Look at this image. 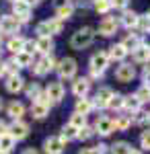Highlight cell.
Listing matches in <instances>:
<instances>
[{"label": "cell", "instance_id": "cell-1", "mask_svg": "<svg viewBox=\"0 0 150 154\" xmlns=\"http://www.w3.org/2000/svg\"><path fill=\"white\" fill-rule=\"evenodd\" d=\"M92 41H95V29L92 27H80L72 39H70V45L74 49H86L89 45H92Z\"/></svg>", "mask_w": 150, "mask_h": 154}, {"label": "cell", "instance_id": "cell-2", "mask_svg": "<svg viewBox=\"0 0 150 154\" xmlns=\"http://www.w3.org/2000/svg\"><path fill=\"white\" fill-rule=\"evenodd\" d=\"M56 72H58L60 80H72L76 78V72H78V64L74 58H62L56 64Z\"/></svg>", "mask_w": 150, "mask_h": 154}, {"label": "cell", "instance_id": "cell-3", "mask_svg": "<svg viewBox=\"0 0 150 154\" xmlns=\"http://www.w3.org/2000/svg\"><path fill=\"white\" fill-rule=\"evenodd\" d=\"M56 64H58V60H56V56L54 54H47V56H41V58L37 60V62H33V66H31V72H33L35 76H45V74H49L52 70H56Z\"/></svg>", "mask_w": 150, "mask_h": 154}, {"label": "cell", "instance_id": "cell-4", "mask_svg": "<svg viewBox=\"0 0 150 154\" xmlns=\"http://www.w3.org/2000/svg\"><path fill=\"white\" fill-rule=\"evenodd\" d=\"M21 27H23V25L19 23L12 14H2V17H0V33H2V35H8V37L19 35V33H21Z\"/></svg>", "mask_w": 150, "mask_h": 154}, {"label": "cell", "instance_id": "cell-5", "mask_svg": "<svg viewBox=\"0 0 150 154\" xmlns=\"http://www.w3.org/2000/svg\"><path fill=\"white\" fill-rule=\"evenodd\" d=\"M11 4H12V12H11V14L21 25H25V23L31 21V12H33V11H31V6H27L23 0H14V2H11Z\"/></svg>", "mask_w": 150, "mask_h": 154}, {"label": "cell", "instance_id": "cell-6", "mask_svg": "<svg viewBox=\"0 0 150 154\" xmlns=\"http://www.w3.org/2000/svg\"><path fill=\"white\" fill-rule=\"evenodd\" d=\"M115 78L119 82H132L136 78V66H132L130 62H119V66L115 68Z\"/></svg>", "mask_w": 150, "mask_h": 154}, {"label": "cell", "instance_id": "cell-7", "mask_svg": "<svg viewBox=\"0 0 150 154\" xmlns=\"http://www.w3.org/2000/svg\"><path fill=\"white\" fill-rule=\"evenodd\" d=\"M43 93L47 95V99H49L52 103H62V101H64V95H66L62 80H54V82H49L45 86V91H43Z\"/></svg>", "mask_w": 150, "mask_h": 154}, {"label": "cell", "instance_id": "cell-8", "mask_svg": "<svg viewBox=\"0 0 150 154\" xmlns=\"http://www.w3.org/2000/svg\"><path fill=\"white\" fill-rule=\"evenodd\" d=\"M8 134L19 142V140H25L29 136V123L23 121V119H12V123L8 125Z\"/></svg>", "mask_w": 150, "mask_h": 154}, {"label": "cell", "instance_id": "cell-9", "mask_svg": "<svg viewBox=\"0 0 150 154\" xmlns=\"http://www.w3.org/2000/svg\"><path fill=\"white\" fill-rule=\"evenodd\" d=\"M117 29H119V21L113 19V17H105L103 21L99 23L97 31H99V35H103V37H111L117 33Z\"/></svg>", "mask_w": 150, "mask_h": 154}, {"label": "cell", "instance_id": "cell-10", "mask_svg": "<svg viewBox=\"0 0 150 154\" xmlns=\"http://www.w3.org/2000/svg\"><path fill=\"white\" fill-rule=\"evenodd\" d=\"M54 48H56V43H54V37L52 35H41L35 39V51L41 54V56L54 54Z\"/></svg>", "mask_w": 150, "mask_h": 154}, {"label": "cell", "instance_id": "cell-11", "mask_svg": "<svg viewBox=\"0 0 150 154\" xmlns=\"http://www.w3.org/2000/svg\"><path fill=\"white\" fill-rule=\"evenodd\" d=\"M92 130H95V134H99V136H103V138L111 136V134L115 131V128H113V119L111 117H99L97 121H95Z\"/></svg>", "mask_w": 150, "mask_h": 154}, {"label": "cell", "instance_id": "cell-12", "mask_svg": "<svg viewBox=\"0 0 150 154\" xmlns=\"http://www.w3.org/2000/svg\"><path fill=\"white\" fill-rule=\"evenodd\" d=\"M43 148H45V154H62L66 148V142L60 136H49L43 142Z\"/></svg>", "mask_w": 150, "mask_h": 154}, {"label": "cell", "instance_id": "cell-13", "mask_svg": "<svg viewBox=\"0 0 150 154\" xmlns=\"http://www.w3.org/2000/svg\"><path fill=\"white\" fill-rule=\"evenodd\" d=\"M111 95H113V91H111L109 86H101V88L95 93V97H92V105H95V109H107V103H109Z\"/></svg>", "mask_w": 150, "mask_h": 154}, {"label": "cell", "instance_id": "cell-14", "mask_svg": "<svg viewBox=\"0 0 150 154\" xmlns=\"http://www.w3.org/2000/svg\"><path fill=\"white\" fill-rule=\"evenodd\" d=\"M109 64H111V62H109V56H107V51H97V54H92V56H91L89 68L105 72L107 68H109Z\"/></svg>", "mask_w": 150, "mask_h": 154}, {"label": "cell", "instance_id": "cell-15", "mask_svg": "<svg viewBox=\"0 0 150 154\" xmlns=\"http://www.w3.org/2000/svg\"><path fill=\"white\" fill-rule=\"evenodd\" d=\"M72 95L74 97H86L91 91V80L86 76H78V78H72Z\"/></svg>", "mask_w": 150, "mask_h": 154}, {"label": "cell", "instance_id": "cell-16", "mask_svg": "<svg viewBox=\"0 0 150 154\" xmlns=\"http://www.w3.org/2000/svg\"><path fill=\"white\" fill-rule=\"evenodd\" d=\"M72 14H74V4L72 2H66V0H58L56 2V19L66 23L68 19H72Z\"/></svg>", "mask_w": 150, "mask_h": 154}, {"label": "cell", "instance_id": "cell-17", "mask_svg": "<svg viewBox=\"0 0 150 154\" xmlns=\"http://www.w3.org/2000/svg\"><path fill=\"white\" fill-rule=\"evenodd\" d=\"M4 86H6V91H8L11 95H17V93H21L25 88V80H23L21 74H12V76H6Z\"/></svg>", "mask_w": 150, "mask_h": 154}, {"label": "cell", "instance_id": "cell-18", "mask_svg": "<svg viewBox=\"0 0 150 154\" xmlns=\"http://www.w3.org/2000/svg\"><path fill=\"white\" fill-rule=\"evenodd\" d=\"M107 56H109V62H126V58L130 56V51H127L121 43H113L111 48L107 49Z\"/></svg>", "mask_w": 150, "mask_h": 154}, {"label": "cell", "instance_id": "cell-19", "mask_svg": "<svg viewBox=\"0 0 150 154\" xmlns=\"http://www.w3.org/2000/svg\"><path fill=\"white\" fill-rule=\"evenodd\" d=\"M12 62L17 64V68L21 70V68H31L33 66V54H27V51H19V54H12Z\"/></svg>", "mask_w": 150, "mask_h": 154}, {"label": "cell", "instance_id": "cell-20", "mask_svg": "<svg viewBox=\"0 0 150 154\" xmlns=\"http://www.w3.org/2000/svg\"><path fill=\"white\" fill-rule=\"evenodd\" d=\"M138 109H142V103H140V99L136 95H123V113H136Z\"/></svg>", "mask_w": 150, "mask_h": 154}, {"label": "cell", "instance_id": "cell-21", "mask_svg": "<svg viewBox=\"0 0 150 154\" xmlns=\"http://www.w3.org/2000/svg\"><path fill=\"white\" fill-rule=\"evenodd\" d=\"M130 54H132V60H134V64H148V62H150V49H148V48H144L142 43H140L136 49H132Z\"/></svg>", "mask_w": 150, "mask_h": 154}, {"label": "cell", "instance_id": "cell-22", "mask_svg": "<svg viewBox=\"0 0 150 154\" xmlns=\"http://www.w3.org/2000/svg\"><path fill=\"white\" fill-rule=\"evenodd\" d=\"M136 23H138V12L134 11H123V14H121V19H119V25L121 27H126L127 31H132V29H136Z\"/></svg>", "mask_w": 150, "mask_h": 154}, {"label": "cell", "instance_id": "cell-23", "mask_svg": "<svg viewBox=\"0 0 150 154\" xmlns=\"http://www.w3.org/2000/svg\"><path fill=\"white\" fill-rule=\"evenodd\" d=\"M92 109H95V105H92V99H89V97H78L74 103V111L82 113V115H89Z\"/></svg>", "mask_w": 150, "mask_h": 154}, {"label": "cell", "instance_id": "cell-24", "mask_svg": "<svg viewBox=\"0 0 150 154\" xmlns=\"http://www.w3.org/2000/svg\"><path fill=\"white\" fill-rule=\"evenodd\" d=\"M113 119V128H115L117 131H126L130 125H132V115L130 113H119V115H115Z\"/></svg>", "mask_w": 150, "mask_h": 154}, {"label": "cell", "instance_id": "cell-25", "mask_svg": "<svg viewBox=\"0 0 150 154\" xmlns=\"http://www.w3.org/2000/svg\"><path fill=\"white\" fill-rule=\"evenodd\" d=\"M49 109H52V107H47V105H43V103H37V101H33L29 111H31L33 119H45L47 115H49Z\"/></svg>", "mask_w": 150, "mask_h": 154}, {"label": "cell", "instance_id": "cell-26", "mask_svg": "<svg viewBox=\"0 0 150 154\" xmlns=\"http://www.w3.org/2000/svg\"><path fill=\"white\" fill-rule=\"evenodd\" d=\"M6 113L11 115V119H23L25 115V105L21 101H12L11 105L6 107Z\"/></svg>", "mask_w": 150, "mask_h": 154}, {"label": "cell", "instance_id": "cell-27", "mask_svg": "<svg viewBox=\"0 0 150 154\" xmlns=\"http://www.w3.org/2000/svg\"><path fill=\"white\" fill-rule=\"evenodd\" d=\"M23 43H25V37L12 35V37H8V41H6V49H8L11 54H19V51H23Z\"/></svg>", "mask_w": 150, "mask_h": 154}, {"label": "cell", "instance_id": "cell-28", "mask_svg": "<svg viewBox=\"0 0 150 154\" xmlns=\"http://www.w3.org/2000/svg\"><path fill=\"white\" fill-rule=\"evenodd\" d=\"M119 43H121L127 51H132V49H136L140 45V33H127V35L123 37Z\"/></svg>", "mask_w": 150, "mask_h": 154}, {"label": "cell", "instance_id": "cell-29", "mask_svg": "<svg viewBox=\"0 0 150 154\" xmlns=\"http://www.w3.org/2000/svg\"><path fill=\"white\" fill-rule=\"evenodd\" d=\"M12 74H19V68L12 60H6V62H0V76L6 78V76H12Z\"/></svg>", "mask_w": 150, "mask_h": 154}, {"label": "cell", "instance_id": "cell-30", "mask_svg": "<svg viewBox=\"0 0 150 154\" xmlns=\"http://www.w3.org/2000/svg\"><path fill=\"white\" fill-rule=\"evenodd\" d=\"M17 146V140L12 138L8 131H4V134H0V150H4V152H11L12 148Z\"/></svg>", "mask_w": 150, "mask_h": 154}, {"label": "cell", "instance_id": "cell-31", "mask_svg": "<svg viewBox=\"0 0 150 154\" xmlns=\"http://www.w3.org/2000/svg\"><path fill=\"white\" fill-rule=\"evenodd\" d=\"M76 136H78V128H74L72 123H66V125L62 128V134H60V138H62L64 142H72V140H76Z\"/></svg>", "mask_w": 150, "mask_h": 154}, {"label": "cell", "instance_id": "cell-32", "mask_svg": "<svg viewBox=\"0 0 150 154\" xmlns=\"http://www.w3.org/2000/svg\"><path fill=\"white\" fill-rule=\"evenodd\" d=\"M23 91H25V95H27V99H31V103H33L35 99H37V97L43 93V88H41V86H39L37 82H29V84H27V86L23 88Z\"/></svg>", "mask_w": 150, "mask_h": 154}, {"label": "cell", "instance_id": "cell-33", "mask_svg": "<svg viewBox=\"0 0 150 154\" xmlns=\"http://www.w3.org/2000/svg\"><path fill=\"white\" fill-rule=\"evenodd\" d=\"M107 109H111V111H121V109H123V95L113 93L111 99H109V103H107Z\"/></svg>", "mask_w": 150, "mask_h": 154}, {"label": "cell", "instance_id": "cell-34", "mask_svg": "<svg viewBox=\"0 0 150 154\" xmlns=\"http://www.w3.org/2000/svg\"><path fill=\"white\" fill-rule=\"evenodd\" d=\"M47 27H49V35H60L62 31H64V21H60V19H47Z\"/></svg>", "mask_w": 150, "mask_h": 154}, {"label": "cell", "instance_id": "cell-35", "mask_svg": "<svg viewBox=\"0 0 150 154\" xmlns=\"http://www.w3.org/2000/svg\"><path fill=\"white\" fill-rule=\"evenodd\" d=\"M136 31H140V33H148V31H150V17H148V12H146V14H138Z\"/></svg>", "mask_w": 150, "mask_h": 154}, {"label": "cell", "instance_id": "cell-36", "mask_svg": "<svg viewBox=\"0 0 150 154\" xmlns=\"http://www.w3.org/2000/svg\"><path fill=\"white\" fill-rule=\"evenodd\" d=\"M111 154H130V150H132V144L123 142V140H119V142H115L111 148Z\"/></svg>", "mask_w": 150, "mask_h": 154}, {"label": "cell", "instance_id": "cell-37", "mask_svg": "<svg viewBox=\"0 0 150 154\" xmlns=\"http://www.w3.org/2000/svg\"><path fill=\"white\" fill-rule=\"evenodd\" d=\"M92 8L99 14H107V12L111 11V2L109 0H92Z\"/></svg>", "mask_w": 150, "mask_h": 154}, {"label": "cell", "instance_id": "cell-38", "mask_svg": "<svg viewBox=\"0 0 150 154\" xmlns=\"http://www.w3.org/2000/svg\"><path fill=\"white\" fill-rule=\"evenodd\" d=\"M132 123H134V125H146V123H148V113L142 111V109H138L136 113H132Z\"/></svg>", "mask_w": 150, "mask_h": 154}, {"label": "cell", "instance_id": "cell-39", "mask_svg": "<svg viewBox=\"0 0 150 154\" xmlns=\"http://www.w3.org/2000/svg\"><path fill=\"white\" fill-rule=\"evenodd\" d=\"M92 136H95V130H92V125H82L80 130H78V136H76V140H82V142H86V140H91Z\"/></svg>", "mask_w": 150, "mask_h": 154}, {"label": "cell", "instance_id": "cell-40", "mask_svg": "<svg viewBox=\"0 0 150 154\" xmlns=\"http://www.w3.org/2000/svg\"><path fill=\"white\" fill-rule=\"evenodd\" d=\"M68 123H72L74 128H78V130H80L82 125H86V115H82V113H76V111H74V113L70 115Z\"/></svg>", "mask_w": 150, "mask_h": 154}, {"label": "cell", "instance_id": "cell-41", "mask_svg": "<svg viewBox=\"0 0 150 154\" xmlns=\"http://www.w3.org/2000/svg\"><path fill=\"white\" fill-rule=\"evenodd\" d=\"M134 95L140 99V103H142V105H144V103H148V101H150V86L142 84V86H140V88L136 91V93H134Z\"/></svg>", "mask_w": 150, "mask_h": 154}, {"label": "cell", "instance_id": "cell-42", "mask_svg": "<svg viewBox=\"0 0 150 154\" xmlns=\"http://www.w3.org/2000/svg\"><path fill=\"white\" fill-rule=\"evenodd\" d=\"M140 148L142 150H150V128H146L140 134Z\"/></svg>", "mask_w": 150, "mask_h": 154}, {"label": "cell", "instance_id": "cell-43", "mask_svg": "<svg viewBox=\"0 0 150 154\" xmlns=\"http://www.w3.org/2000/svg\"><path fill=\"white\" fill-rule=\"evenodd\" d=\"M35 33L41 37V35H49V27H47V21H41V23L35 25Z\"/></svg>", "mask_w": 150, "mask_h": 154}, {"label": "cell", "instance_id": "cell-44", "mask_svg": "<svg viewBox=\"0 0 150 154\" xmlns=\"http://www.w3.org/2000/svg\"><path fill=\"white\" fill-rule=\"evenodd\" d=\"M111 2V8H117V11H126L130 0H109Z\"/></svg>", "mask_w": 150, "mask_h": 154}, {"label": "cell", "instance_id": "cell-45", "mask_svg": "<svg viewBox=\"0 0 150 154\" xmlns=\"http://www.w3.org/2000/svg\"><path fill=\"white\" fill-rule=\"evenodd\" d=\"M105 76V72H101V70H92V68H89V76H86V78H89V80H101V78H103Z\"/></svg>", "mask_w": 150, "mask_h": 154}, {"label": "cell", "instance_id": "cell-46", "mask_svg": "<svg viewBox=\"0 0 150 154\" xmlns=\"http://www.w3.org/2000/svg\"><path fill=\"white\" fill-rule=\"evenodd\" d=\"M23 51H27V54H35V41H33V39H25Z\"/></svg>", "mask_w": 150, "mask_h": 154}, {"label": "cell", "instance_id": "cell-47", "mask_svg": "<svg viewBox=\"0 0 150 154\" xmlns=\"http://www.w3.org/2000/svg\"><path fill=\"white\" fill-rule=\"evenodd\" d=\"M142 80H144V84H146V86H150V64H146V66H144V72H142Z\"/></svg>", "mask_w": 150, "mask_h": 154}, {"label": "cell", "instance_id": "cell-48", "mask_svg": "<svg viewBox=\"0 0 150 154\" xmlns=\"http://www.w3.org/2000/svg\"><path fill=\"white\" fill-rule=\"evenodd\" d=\"M95 150H97L99 154H105L107 150H109V146H107V144H99V146H95Z\"/></svg>", "mask_w": 150, "mask_h": 154}, {"label": "cell", "instance_id": "cell-49", "mask_svg": "<svg viewBox=\"0 0 150 154\" xmlns=\"http://www.w3.org/2000/svg\"><path fill=\"white\" fill-rule=\"evenodd\" d=\"M4 131H8V123L4 119H0V134H4Z\"/></svg>", "mask_w": 150, "mask_h": 154}, {"label": "cell", "instance_id": "cell-50", "mask_svg": "<svg viewBox=\"0 0 150 154\" xmlns=\"http://www.w3.org/2000/svg\"><path fill=\"white\" fill-rule=\"evenodd\" d=\"M78 154H99V152H97L95 148H82V150H80Z\"/></svg>", "mask_w": 150, "mask_h": 154}, {"label": "cell", "instance_id": "cell-51", "mask_svg": "<svg viewBox=\"0 0 150 154\" xmlns=\"http://www.w3.org/2000/svg\"><path fill=\"white\" fill-rule=\"evenodd\" d=\"M23 2L27 4V6H31V8H33V6H37V4L41 2V0H23Z\"/></svg>", "mask_w": 150, "mask_h": 154}, {"label": "cell", "instance_id": "cell-52", "mask_svg": "<svg viewBox=\"0 0 150 154\" xmlns=\"http://www.w3.org/2000/svg\"><path fill=\"white\" fill-rule=\"evenodd\" d=\"M23 154H37V150H35V148H27Z\"/></svg>", "mask_w": 150, "mask_h": 154}, {"label": "cell", "instance_id": "cell-53", "mask_svg": "<svg viewBox=\"0 0 150 154\" xmlns=\"http://www.w3.org/2000/svg\"><path fill=\"white\" fill-rule=\"evenodd\" d=\"M130 154H144V152H142V150H136V148H132V150H130Z\"/></svg>", "mask_w": 150, "mask_h": 154}, {"label": "cell", "instance_id": "cell-54", "mask_svg": "<svg viewBox=\"0 0 150 154\" xmlns=\"http://www.w3.org/2000/svg\"><path fill=\"white\" fill-rule=\"evenodd\" d=\"M0 154H8V152H4V150H0Z\"/></svg>", "mask_w": 150, "mask_h": 154}, {"label": "cell", "instance_id": "cell-55", "mask_svg": "<svg viewBox=\"0 0 150 154\" xmlns=\"http://www.w3.org/2000/svg\"><path fill=\"white\" fill-rule=\"evenodd\" d=\"M0 109H2V99H0Z\"/></svg>", "mask_w": 150, "mask_h": 154}, {"label": "cell", "instance_id": "cell-56", "mask_svg": "<svg viewBox=\"0 0 150 154\" xmlns=\"http://www.w3.org/2000/svg\"><path fill=\"white\" fill-rule=\"evenodd\" d=\"M148 123H150V113H148Z\"/></svg>", "mask_w": 150, "mask_h": 154}, {"label": "cell", "instance_id": "cell-57", "mask_svg": "<svg viewBox=\"0 0 150 154\" xmlns=\"http://www.w3.org/2000/svg\"><path fill=\"white\" fill-rule=\"evenodd\" d=\"M66 2H72V0H66Z\"/></svg>", "mask_w": 150, "mask_h": 154}, {"label": "cell", "instance_id": "cell-58", "mask_svg": "<svg viewBox=\"0 0 150 154\" xmlns=\"http://www.w3.org/2000/svg\"><path fill=\"white\" fill-rule=\"evenodd\" d=\"M8 2H14V0H8Z\"/></svg>", "mask_w": 150, "mask_h": 154}, {"label": "cell", "instance_id": "cell-59", "mask_svg": "<svg viewBox=\"0 0 150 154\" xmlns=\"http://www.w3.org/2000/svg\"><path fill=\"white\" fill-rule=\"evenodd\" d=\"M148 17H150V11H148Z\"/></svg>", "mask_w": 150, "mask_h": 154}]
</instances>
